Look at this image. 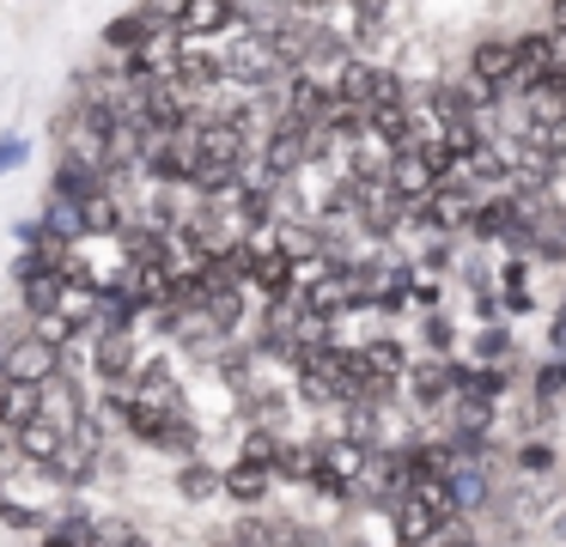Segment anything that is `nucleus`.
<instances>
[{
  "label": "nucleus",
  "instance_id": "obj_1",
  "mask_svg": "<svg viewBox=\"0 0 566 547\" xmlns=\"http://www.w3.org/2000/svg\"><path fill=\"white\" fill-rule=\"evenodd\" d=\"M140 340L135 335H92V383H98V396L104 389H123L128 377L140 371Z\"/></svg>",
  "mask_w": 566,
  "mask_h": 547
},
{
  "label": "nucleus",
  "instance_id": "obj_2",
  "mask_svg": "<svg viewBox=\"0 0 566 547\" xmlns=\"http://www.w3.org/2000/svg\"><path fill=\"white\" fill-rule=\"evenodd\" d=\"M55 377H67L62 371V347H50V340H38V335H25V340H13V347H7V383L50 389Z\"/></svg>",
  "mask_w": 566,
  "mask_h": 547
},
{
  "label": "nucleus",
  "instance_id": "obj_3",
  "mask_svg": "<svg viewBox=\"0 0 566 547\" xmlns=\"http://www.w3.org/2000/svg\"><path fill=\"white\" fill-rule=\"evenodd\" d=\"M505 462H512L517 481H560V469H566L560 444H554V438H542V432L512 438V444H505Z\"/></svg>",
  "mask_w": 566,
  "mask_h": 547
},
{
  "label": "nucleus",
  "instance_id": "obj_4",
  "mask_svg": "<svg viewBox=\"0 0 566 547\" xmlns=\"http://www.w3.org/2000/svg\"><path fill=\"white\" fill-rule=\"evenodd\" d=\"M463 359H469V365H488V371H524V359H517V335H512V323L469 328Z\"/></svg>",
  "mask_w": 566,
  "mask_h": 547
},
{
  "label": "nucleus",
  "instance_id": "obj_5",
  "mask_svg": "<svg viewBox=\"0 0 566 547\" xmlns=\"http://www.w3.org/2000/svg\"><path fill=\"white\" fill-rule=\"evenodd\" d=\"M512 225H517V207H512V194H488V201L475 207V219H469L463 243H469V250H505V238H512Z\"/></svg>",
  "mask_w": 566,
  "mask_h": 547
},
{
  "label": "nucleus",
  "instance_id": "obj_6",
  "mask_svg": "<svg viewBox=\"0 0 566 547\" xmlns=\"http://www.w3.org/2000/svg\"><path fill=\"white\" fill-rule=\"evenodd\" d=\"M359 353H366V371L378 377V383H390V389H402L408 371H415V359H420V353L408 347L402 335H371Z\"/></svg>",
  "mask_w": 566,
  "mask_h": 547
},
{
  "label": "nucleus",
  "instance_id": "obj_7",
  "mask_svg": "<svg viewBox=\"0 0 566 547\" xmlns=\"http://www.w3.org/2000/svg\"><path fill=\"white\" fill-rule=\"evenodd\" d=\"M274 486H281V481H274L269 469H256V462H238V456H232V462L220 469V493L232 498V505H244V511H262V505L274 498Z\"/></svg>",
  "mask_w": 566,
  "mask_h": 547
},
{
  "label": "nucleus",
  "instance_id": "obj_8",
  "mask_svg": "<svg viewBox=\"0 0 566 547\" xmlns=\"http://www.w3.org/2000/svg\"><path fill=\"white\" fill-rule=\"evenodd\" d=\"M317 469H323V438H293V432H286L281 462H274V481L311 486V481H317Z\"/></svg>",
  "mask_w": 566,
  "mask_h": 547
},
{
  "label": "nucleus",
  "instance_id": "obj_9",
  "mask_svg": "<svg viewBox=\"0 0 566 547\" xmlns=\"http://www.w3.org/2000/svg\"><path fill=\"white\" fill-rule=\"evenodd\" d=\"M371 456H378V450L354 444V438H342V432H323V474H335V481L359 486V474L371 469Z\"/></svg>",
  "mask_w": 566,
  "mask_h": 547
},
{
  "label": "nucleus",
  "instance_id": "obj_10",
  "mask_svg": "<svg viewBox=\"0 0 566 547\" xmlns=\"http://www.w3.org/2000/svg\"><path fill=\"white\" fill-rule=\"evenodd\" d=\"M31 420H43V389H31V383H7V377H0V432L19 438Z\"/></svg>",
  "mask_w": 566,
  "mask_h": 547
},
{
  "label": "nucleus",
  "instance_id": "obj_11",
  "mask_svg": "<svg viewBox=\"0 0 566 547\" xmlns=\"http://www.w3.org/2000/svg\"><path fill=\"white\" fill-rule=\"evenodd\" d=\"M420 359H463L457 353V323H451V311H432V316H420Z\"/></svg>",
  "mask_w": 566,
  "mask_h": 547
},
{
  "label": "nucleus",
  "instance_id": "obj_12",
  "mask_svg": "<svg viewBox=\"0 0 566 547\" xmlns=\"http://www.w3.org/2000/svg\"><path fill=\"white\" fill-rule=\"evenodd\" d=\"M177 493L189 498V505H208V498H220V469L213 462H177Z\"/></svg>",
  "mask_w": 566,
  "mask_h": 547
},
{
  "label": "nucleus",
  "instance_id": "obj_13",
  "mask_svg": "<svg viewBox=\"0 0 566 547\" xmlns=\"http://www.w3.org/2000/svg\"><path fill=\"white\" fill-rule=\"evenodd\" d=\"M281 444H286V432H262V425H244L238 462H256V469H269V474H274V462H281Z\"/></svg>",
  "mask_w": 566,
  "mask_h": 547
},
{
  "label": "nucleus",
  "instance_id": "obj_14",
  "mask_svg": "<svg viewBox=\"0 0 566 547\" xmlns=\"http://www.w3.org/2000/svg\"><path fill=\"white\" fill-rule=\"evenodd\" d=\"M0 523H13V529H31V535L50 529V517H43L38 505H19V498H7V505H0Z\"/></svg>",
  "mask_w": 566,
  "mask_h": 547
},
{
  "label": "nucleus",
  "instance_id": "obj_15",
  "mask_svg": "<svg viewBox=\"0 0 566 547\" xmlns=\"http://www.w3.org/2000/svg\"><path fill=\"white\" fill-rule=\"evenodd\" d=\"M38 547H86V529H80V517H62L38 535Z\"/></svg>",
  "mask_w": 566,
  "mask_h": 547
},
{
  "label": "nucleus",
  "instance_id": "obj_16",
  "mask_svg": "<svg viewBox=\"0 0 566 547\" xmlns=\"http://www.w3.org/2000/svg\"><path fill=\"white\" fill-rule=\"evenodd\" d=\"M31 158V146L19 140V134H7V140H0V177H7V170H19Z\"/></svg>",
  "mask_w": 566,
  "mask_h": 547
},
{
  "label": "nucleus",
  "instance_id": "obj_17",
  "mask_svg": "<svg viewBox=\"0 0 566 547\" xmlns=\"http://www.w3.org/2000/svg\"><path fill=\"white\" fill-rule=\"evenodd\" d=\"M542 535H548V541H566V505H554V517L542 523Z\"/></svg>",
  "mask_w": 566,
  "mask_h": 547
},
{
  "label": "nucleus",
  "instance_id": "obj_18",
  "mask_svg": "<svg viewBox=\"0 0 566 547\" xmlns=\"http://www.w3.org/2000/svg\"><path fill=\"white\" fill-rule=\"evenodd\" d=\"M542 24H548V31H560V36H566V0H554V7H542Z\"/></svg>",
  "mask_w": 566,
  "mask_h": 547
},
{
  "label": "nucleus",
  "instance_id": "obj_19",
  "mask_svg": "<svg viewBox=\"0 0 566 547\" xmlns=\"http://www.w3.org/2000/svg\"><path fill=\"white\" fill-rule=\"evenodd\" d=\"M548 328H560V335H566V286H560V298H554V316H548Z\"/></svg>",
  "mask_w": 566,
  "mask_h": 547
},
{
  "label": "nucleus",
  "instance_id": "obj_20",
  "mask_svg": "<svg viewBox=\"0 0 566 547\" xmlns=\"http://www.w3.org/2000/svg\"><path fill=\"white\" fill-rule=\"evenodd\" d=\"M0 377H7V340H0Z\"/></svg>",
  "mask_w": 566,
  "mask_h": 547
},
{
  "label": "nucleus",
  "instance_id": "obj_21",
  "mask_svg": "<svg viewBox=\"0 0 566 547\" xmlns=\"http://www.w3.org/2000/svg\"><path fill=\"white\" fill-rule=\"evenodd\" d=\"M469 547H493V541H481V535H475V541H469Z\"/></svg>",
  "mask_w": 566,
  "mask_h": 547
}]
</instances>
